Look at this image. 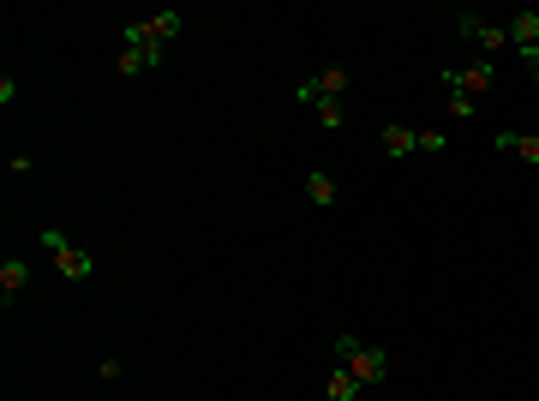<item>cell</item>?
Segmentation results:
<instances>
[{
    "label": "cell",
    "mask_w": 539,
    "mask_h": 401,
    "mask_svg": "<svg viewBox=\"0 0 539 401\" xmlns=\"http://www.w3.org/2000/svg\"><path fill=\"white\" fill-rule=\"evenodd\" d=\"M162 54H168V48L150 36V24H144V18H132V24H126V42H120V60H114V72H120V78H138V72L162 66Z\"/></svg>",
    "instance_id": "1"
},
{
    "label": "cell",
    "mask_w": 539,
    "mask_h": 401,
    "mask_svg": "<svg viewBox=\"0 0 539 401\" xmlns=\"http://www.w3.org/2000/svg\"><path fill=\"white\" fill-rule=\"evenodd\" d=\"M336 354H342V366L360 378V390L390 378V348H372V342H360V336H336Z\"/></svg>",
    "instance_id": "2"
},
{
    "label": "cell",
    "mask_w": 539,
    "mask_h": 401,
    "mask_svg": "<svg viewBox=\"0 0 539 401\" xmlns=\"http://www.w3.org/2000/svg\"><path fill=\"white\" fill-rule=\"evenodd\" d=\"M36 240H42V252L54 258V270H60L66 282H90V270H96V258H90L84 246H72V240H66L60 228H42Z\"/></svg>",
    "instance_id": "3"
},
{
    "label": "cell",
    "mask_w": 539,
    "mask_h": 401,
    "mask_svg": "<svg viewBox=\"0 0 539 401\" xmlns=\"http://www.w3.org/2000/svg\"><path fill=\"white\" fill-rule=\"evenodd\" d=\"M456 30H462V36H468V42H480V48H486V54H498V48H504V42H510V30H504V24H486V18H480V12H456Z\"/></svg>",
    "instance_id": "4"
},
{
    "label": "cell",
    "mask_w": 539,
    "mask_h": 401,
    "mask_svg": "<svg viewBox=\"0 0 539 401\" xmlns=\"http://www.w3.org/2000/svg\"><path fill=\"white\" fill-rule=\"evenodd\" d=\"M492 78H498V72H492V60H480V66H444V84H450V90H462V96H486V90H492Z\"/></svg>",
    "instance_id": "5"
},
{
    "label": "cell",
    "mask_w": 539,
    "mask_h": 401,
    "mask_svg": "<svg viewBox=\"0 0 539 401\" xmlns=\"http://www.w3.org/2000/svg\"><path fill=\"white\" fill-rule=\"evenodd\" d=\"M294 96H300V102H306V108H318V120H324V126H330V132H336V126H342V120H348V108H342V96H324V90H318V84H312V78H300V84H294Z\"/></svg>",
    "instance_id": "6"
},
{
    "label": "cell",
    "mask_w": 539,
    "mask_h": 401,
    "mask_svg": "<svg viewBox=\"0 0 539 401\" xmlns=\"http://www.w3.org/2000/svg\"><path fill=\"white\" fill-rule=\"evenodd\" d=\"M144 24H150V36H156V42L168 48V42H174V36L186 30V12H180V6H162V12H156V18H144Z\"/></svg>",
    "instance_id": "7"
},
{
    "label": "cell",
    "mask_w": 539,
    "mask_h": 401,
    "mask_svg": "<svg viewBox=\"0 0 539 401\" xmlns=\"http://www.w3.org/2000/svg\"><path fill=\"white\" fill-rule=\"evenodd\" d=\"M414 150H420V132H414V126H384V156L402 162V156H414Z\"/></svg>",
    "instance_id": "8"
},
{
    "label": "cell",
    "mask_w": 539,
    "mask_h": 401,
    "mask_svg": "<svg viewBox=\"0 0 539 401\" xmlns=\"http://www.w3.org/2000/svg\"><path fill=\"white\" fill-rule=\"evenodd\" d=\"M504 30H510V42H516V48H539V12H516Z\"/></svg>",
    "instance_id": "9"
},
{
    "label": "cell",
    "mask_w": 539,
    "mask_h": 401,
    "mask_svg": "<svg viewBox=\"0 0 539 401\" xmlns=\"http://www.w3.org/2000/svg\"><path fill=\"white\" fill-rule=\"evenodd\" d=\"M492 144H498V150H516V156H528V162H539V138H534V132H510V126H504Z\"/></svg>",
    "instance_id": "10"
},
{
    "label": "cell",
    "mask_w": 539,
    "mask_h": 401,
    "mask_svg": "<svg viewBox=\"0 0 539 401\" xmlns=\"http://www.w3.org/2000/svg\"><path fill=\"white\" fill-rule=\"evenodd\" d=\"M324 396H330V401H354V396H360V378H354L348 366H336L330 384H324Z\"/></svg>",
    "instance_id": "11"
},
{
    "label": "cell",
    "mask_w": 539,
    "mask_h": 401,
    "mask_svg": "<svg viewBox=\"0 0 539 401\" xmlns=\"http://www.w3.org/2000/svg\"><path fill=\"white\" fill-rule=\"evenodd\" d=\"M306 198H312V204H324V210H330V204H336V180H330V174H324V168H312V174H306Z\"/></svg>",
    "instance_id": "12"
},
{
    "label": "cell",
    "mask_w": 539,
    "mask_h": 401,
    "mask_svg": "<svg viewBox=\"0 0 539 401\" xmlns=\"http://www.w3.org/2000/svg\"><path fill=\"white\" fill-rule=\"evenodd\" d=\"M312 84H318L324 96H342V90H348V66H324V72H318Z\"/></svg>",
    "instance_id": "13"
},
{
    "label": "cell",
    "mask_w": 539,
    "mask_h": 401,
    "mask_svg": "<svg viewBox=\"0 0 539 401\" xmlns=\"http://www.w3.org/2000/svg\"><path fill=\"white\" fill-rule=\"evenodd\" d=\"M24 282H30V264H18V258H6V264H0V288H6V294H18Z\"/></svg>",
    "instance_id": "14"
},
{
    "label": "cell",
    "mask_w": 539,
    "mask_h": 401,
    "mask_svg": "<svg viewBox=\"0 0 539 401\" xmlns=\"http://www.w3.org/2000/svg\"><path fill=\"white\" fill-rule=\"evenodd\" d=\"M450 114H456V120H474L480 108H474V96H462V90H450Z\"/></svg>",
    "instance_id": "15"
},
{
    "label": "cell",
    "mask_w": 539,
    "mask_h": 401,
    "mask_svg": "<svg viewBox=\"0 0 539 401\" xmlns=\"http://www.w3.org/2000/svg\"><path fill=\"white\" fill-rule=\"evenodd\" d=\"M522 60H528V72H534V84H539V48H522Z\"/></svg>",
    "instance_id": "16"
}]
</instances>
